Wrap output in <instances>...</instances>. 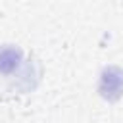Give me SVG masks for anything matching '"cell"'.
I'll return each mask as SVG.
<instances>
[{"label": "cell", "instance_id": "1", "mask_svg": "<svg viewBox=\"0 0 123 123\" xmlns=\"http://www.w3.org/2000/svg\"><path fill=\"white\" fill-rule=\"evenodd\" d=\"M100 94L108 100H115L121 96L123 92V71L119 67H108L102 73L100 79V86H98Z\"/></svg>", "mask_w": 123, "mask_h": 123}, {"label": "cell", "instance_id": "2", "mask_svg": "<svg viewBox=\"0 0 123 123\" xmlns=\"http://www.w3.org/2000/svg\"><path fill=\"white\" fill-rule=\"evenodd\" d=\"M21 62V52L13 46L0 48V73H10Z\"/></svg>", "mask_w": 123, "mask_h": 123}]
</instances>
